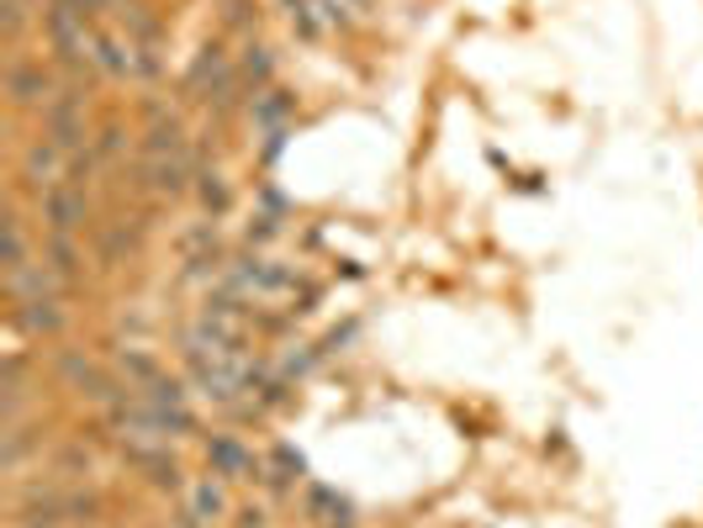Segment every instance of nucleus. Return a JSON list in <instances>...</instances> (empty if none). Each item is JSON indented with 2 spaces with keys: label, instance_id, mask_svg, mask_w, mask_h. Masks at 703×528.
I'll use <instances>...</instances> for the list:
<instances>
[{
  "label": "nucleus",
  "instance_id": "2",
  "mask_svg": "<svg viewBox=\"0 0 703 528\" xmlns=\"http://www.w3.org/2000/svg\"><path fill=\"white\" fill-rule=\"evenodd\" d=\"M43 138L74 154V148L91 144V122H85V96H80V80H64L59 96L43 106Z\"/></svg>",
  "mask_w": 703,
  "mask_h": 528
},
{
  "label": "nucleus",
  "instance_id": "21",
  "mask_svg": "<svg viewBox=\"0 0 703 528\" xmlns=\"http://www.w3.org/2000/svg\"><path fill=\"white\" fill-rule=\"evenodd\" d=\"M53 370H59V381L70 386V391H80V397H85V391L96 386V376H101V360H96V355H85V349H64Z\"/></svg>",
  "mask_w": 703,
  "mask_h": 528
},
{
  "label": "nucleus",
  "instance_id": "20",
  "mask_svg": "<svg viewBox=\"0 0 703 528\" xmlns=\"http://www.w3.org/2000/svg\"><path fill=\"white\" fill-rule=\"evenodd\" d=\"M196 201H201V212L212 217V222H218V217H228V207H233V191H228V175H222V169H196Z\"/></svg>",
  "mask_w": 703,
  "mask_h": 528
},
{
  "label": "nucleus",
  "instance_id": "18",
  "mask_svg": "<svg viewBox=\"0 0 703 528\" xmlns=\"http://www.w3.org/2000/svg\"><path fill=\"white\" fill-rule=\"evenodd\" d=\"M43 260H49V270H59L70 286L85 275V249H80L70 233H43Z\"/></svg>",
  "mask_w": 703,
  "mask_h": 528
},
{
  "label": "nucleus",
  "instance_id": "32",
  "mask_svg": "<svg viewBox=\"0 0 703 528\" xmlns=\"http://www.w3.org/2000/svg\"><path fill=\"white\" fill-rule=\"evenodd\" d=\"M313 11L323 17V27H339V32L355 27V0H313Z\"/></svg>",
  "mask_w": 703,
  "mask_h": 528
},
{
  "label": "nucleus",
  "instance_id": "9",
  "mask_svg": "<svg viewBox=\"0 0 703 528\" xmlns=\"http://www.w3.org/2000/svg\"><path fill=\"white\" fill-rule=\"evenodd\" d=\"M6 291H11V302H32V296H64L70 281H64L59 270H49V260L38 254L27 270H11V275H6Z\"/></svg>",
  "mask_w": 703,
  "mask_h": 528
},
{
  "label": "nucleus",
  "instance_id": "8",
  "mask_svg": "<svg viewBox=\"0 0 703 528\" xmlns=\"http://www.w3.org/2000/svg\"><path fill=\"white\" fill-rule=\"evenodd\" d=\"M64 175H70V154L53 144V138H32L22 148V180L38 196L49 191V186H64Z\"/></svg>",
  "mask_w": 703,
  "mask_h": 528
},
{
  "label": "nucleus",
  "instance_id": "13",
  "mask_svg": "<svg viewBox=\"0 0 703 528\" xmlns=\"http://www.w3.org/2000/svg\"><path fill=\"white\" fill-rule=\"evenodd\" d=\"M239 74H243V96L249 101L260 96V91H270V80H275V53H270V43L249 38L239 53Z\"/></svg>",
  "mask_w": 703,
  "mask_h": 528
},
{
  "label": "nucleus",
  "instance_id": "27",
  "mask_svg": "<svg viewBox=\"0 0 703 528\" xmlns=\"http://www.w3.org/2000/svg\"><path fill=\"white\" fill-rule=\"evenodd\" d=\"M222 27L254 38L260 32V0H222Z\"/></svg>",
  "mask_w": 703,
  "mask_h": 528
},
{
  "label": "nucleus",
  "instance_id": "14",
  "mask_svg": "<svg viewBox=\"0 0 703 528\" xmlns=\"http://www.w3.org/2000/svg\"><path fill=\"white\" fill-rule=\"evenodd\" d=\"M292 112H296V96L281 91V85H270V91H260V96L249 101V122H254L260 133H281V127L292 122Z\"/></svg>",
  "mask_w": 703,
  "mask_h": 528
},
{
  "label": "nucleus",
  "instance_id": "37",
  "mask_svg": "<svg viewBox=\"0 0 703 528\" xmlns=\"http://www.w3.org/2000/svg\"><path fill=\"white\" fill-rule=\"evenodd\" d=\"M64 6H74V11H85L91 22H96V11H106V0H64Z\"/></svg>",
  "mask_w": 703,
  "mask_h": 528
},
{
  "label": "nucleus",
  "instance_id": "35",
  "mask_svg": "<svg viewBox=\"0 0 703 528\" xmlns=\"http://www.w3.org/2000/svg\"><path fill=\"white\" fill-rule=\"evenodd\" d=\"M233 518H239V528H265V507H260V503H243Z\"/></svg>",
  "mask_w": 703,
  "mask_h": 528
},
{
  "label": "nucleus",
  "instance_id": "25",
  "mask_svg": "<svg viewBox=\"0 0 703 528\" xmlns=\"http://www.w3.org/2000/svg\"><path fill=\"white\" fill-rule=\"evenodd\" d=\"M49 471L59 481H74V486H80V481L91 476V450H85V444H64V450H53Z\"/></svg>",
  "mask_w": 703,
  "mask_h": 528
},
{
  "label": "nucleus",
  "instance_id": "22",
  "mask_svg": "<svg viewBox=\"0 0 703 528\" xmlns=\"http://www.w3.org/2000/svg\"><path fill=\"white\" fill-rule=\"evenodd\" d=\"M122 27H127V43H138V49H159L165 43V27H159V17L148 11L144 0L122 11Z\"/></svg>",
  "mask_w": 703,
  "mask_h": 528
},
{
  "label": "nucleus",
  "instance_id": "12",
  "mask_svg": "<svg viewBox=\"0 0 703 528\" xmlns=\"http://www.w3.org/2000/svg\"><path fill=\"white\" fill-rule=\"evenodd\" d=\"M133 43L127 38H117V32H91V70L106 74V80H133Z\"/></svg>",
  "mask_w": 703,
  "mask_h": 528
},
{
  "label": "nucleus",
  "instance_id": "23",
  "mask_svg": "<svg viewBox=\"0 0 703 528\" xmlns=\"http://www.w3.org/2000/svg\"><path fill=\"white\" fill-rule=\"evenodd\" d=\"M32 264V239H27V217L11 207L6 212V275L11 270H27Z\"/></svg>",
  "mask_w": 703,
  "mask_h": 528
},
{
  "label": "nucleus",
  "instance_id": "26",
  "mask_svg": "<svg viewBox=\"0 0 703 528\" xmlns=\"http://www.w3.org/2000/svg\"><path fill=\"white\" fill-rule=\"evenodd\" d=\"M27 27H32L27 0H0V38H6V49H17V43H22Z\"/></svg>",
  "mask_w": 703,
  "mask_h": 528
},
{
  "label": "nucleus",
  "instance_id": "34",
  "mask_svg": "<svg viewBox=\"0 0 703 528\" xmlns=\"http://www.w3.org/2000/svg\"><path fill=\"white\" fill-rule=\"evenodd\" d=\"M133 53H138V59H133V80H159V74H165L159 49H138V43H133Z\"/></svg>",
  "mask_w": 703,
  "mask_h": 528
},
{
  "label": "nucleus",
  "instance_id": "11",
  "mask_svg": "<svg viewBox=\"0 0 703 528\" xmlns=\"http://www.w3.org/2000/svg\"><path fill=\"white\" fill-rule=\"evenodd\" d=\"M186 513H191L201 528H212L233 513V497H228V486H222L218 476H201V481L186 486Z\"/></svg>",
  "mask_w": 703,
  "mask_h": 528
},
{
  "label": "nucleus",
  "instance_id": "10",
  "mask_svg": "<svg viewBox=\"0 0 703 528\" xmlns=\"http://www.w3.org/2000/svg\"><path fill=\"white\" fill-rule=\"evenodd\" d=\"M27 355L22 349H11L6 360H0V423H22L27 418Z\"/></svg>",
  "mask_w": 703,
  "mask_h": 528
},
{
  "label": "nucleus",
  "instance_id": "38",
  "mask_svg": "<svg viewBox=\"0 0 703 528\" xmlns=\"http://www.w3.org/2000/svg\"><path fill=\"white\" fill-rule=\"evenodd\" d=\"M260 201H265V207H270V217H275V212H281V207H286V196L275 191V186H265V191H260Z\"/></svg>",
  "mask_w": 703,
  "mask_h": 528
},
{
  "label": "nucleus",
  "instance_id": "16",
  "mask_svg": "<svg viewBox=\"0 0 703 528\" xmlns=\"http://www.w3.org/2000/svg\"><path fill=\"white\" fill-rule=\"evenodd\" d=\"M180 154H191V138H186L180 117L148 122V133H144V159H180Z\"/></svg>",
  "mask_w": 703,
  "mask_h": 528
},
{
  "label": "nucleus",
  "instance_id": "36",
  "mask_svg": "<svg viewBox=\"0 0 703 528\" xmlns=\"http://www.w3.org/2000/svg\"><path fill=\"white\" fill-rule=\"evenodd\" d=\"M286 138H292L286 127H281V133H265V165H275V159H281V148H286Z\"/></svg>",
  "mask_w": 703,
  "mask_h": 528
},
{
  "label": "nucleus",
  "instance_id": "19",
  "mask_svg": "<svg viewBox=\"0 0 703 528\" xmlns=\"http://www.w3.org/2000/svg\"><path fill=\"white\" fill-rule=\"evenodd\" d=\"M117 376L127 386H138V391H144V386H154L159 376H165V365L154 360L144 344H122V349H117Z\"/></svg>",
  "mask_w": 703,
  "mask_h": 528
},
{
  "label": "nucleus",
  "instance_id": "5",
  "mask_svg": "<svg viewBox=\"0 0 703 528\" xmlns=\"http://www.w3.org/2000/svg\"><path fill=\"white\" fill-rule=\"evenodd\" d=\"M11 328L27 338H59L70 328V307L64 296H32V302H11Z\"/></svg>",
  "mask_w": 703,
  "mask_h": 528
},
{
  "label": "nucleus",
  "instance_id": "28",
  "mask_svg": "<svg viewBox=\"0 0 703 528\" xmlns=\"http://www.w3.org/2000/svg\"><path fill=\"white\" fill-rule=\"evenodd\" d=\"M101 175V154L96 144H85V148H74L70 154V175H64V186H80V191H91V180Z\"/></svg>",
  "mask_w": 703,
  "mask_h": 528
},
{
  "label": "nucleus",
  "instance_id": "40",
  "mask_svg": "<svg viewBox=\"0 0 703 528\" xmlns=\"http://www.w3.org/2000/svg\"><path fill=\"white\" fill-rule=\"evenodd\" d=\"M127 6H138V0H106V11H117V17L127 11Z\"/></svg>",
  "mask_w": 703,
  "mask_h": 528
},
{
  "label": "nucleus",
  "instance_id": "17",
  "mask_svg": "<svg viewBox=\"0 0 703 528\" xmlns=\"http://www.w3.org/2000/svg\"><path fill=\"white\" fill-rule=\"evenodd\" d=\"M59 513H64V524H74V528H96L101 513H106V497H101L96 486H64Z\"/></svg>",
  "mask_w": 703,
  "mask_h": 528
},
{
  "label": "nucleus",
  "instance_id": "41",
  "mask_svg": "<svg viewBox=\"0 0 703 528\" xmlns=\"http://www.w3.org/2000/svg\"><path fill=\"white\" fill-rule=\"evenodd\" d=\"M355 6H365V0H355Z\"/></svg>",
  "mask_w": 703,
  "mask_h": 528
},
{
  "label": "nucleus",
  "instance_id": "4",
  "mask_svg": "<svg viewBox=\"0 0 703 528\" xmlns=\"http://www.w3.org/2000/svg\"><path fill=\"white\" fill-rule=\"evenodd\" d=\"M38 217H43V228L49 233H85V222H91V191H80V186H49V191L38 196Z\"/></svg>",
  "mask_w": 703,
  "mask_h": 528
},
{
  "label": "nucleus",
  "instance_id": "7",
  "mask_svg": "<svg viewBox=\"0 0 703 528\" xmlns=\"http://www.w3.org/2000/svg\"><path fill=\"white\" fill-rule=\"evenodd\" d=\"M207 465H212V476H222V481H260V471H265L239 433H212V439H207Z\"/></svg>",
  "mask_w": 703,
  "mask_h": 528
},
{
  "label": "nucleus",
  "instance_id": "30",
  "mask_svg": "<svg viewBox=\"0 0 703 528\" xmlns=\"http://www.w3.org/2000/svg\"><path fill=\"white\" fill-rule=\"evenodd\" d=\"M91 144H96L101 165H122V159H127V127H122V122H106Z\"/></svg>",
  "mask_w": 703,
  "mask_h": 528
},
{
  "label": "nucleus",
  "instance_id": "1",
  "mask_svg": "<svg viewBox=\"0 0 703 528\" xmlns=\"http://www.w3.org/2000/svg\"><path fill=\"white\" fill-rule=\"evenodd\" d=\"M43 32H49V49L59 53V64H64L70 74L91 64V32H96V22H91L85 11H74V6H64V0H49Z\"/></svg>",
  "mask_w": 703,
  "mask_h": 528
},
{
  "label": "nucleus",
  "instance_id": "15",
  "mask_svg": "<svg viewBox=\"0 0 703 528\" xmlns=\"http://www.w3.org/2000/svg\"><path fill=\"white\" fill-rule=\"evenodd\" d=\"M32 450H43V433L27 429V418L22 423H6V433H0V471L17 476L27 460H32Z\"/></svg>",
  "mask_w": 703,
  "mask_h": 528
},
{
  "label": "nucleus",
  "instance_id": "24",
  "mask_svg": "<svg viewBox=\"0 0 703 528\" xmlns=\"http://www.w3.org/2000/svg\"><path fill=\"white\" fill-rule=\"evenodd\" d=\"M144 402L159 412H180L186 402H191V386L180 381V376H159L154 386H144Z\"/></svg>",
  "mask_w": 703,
  "mask_h": 528
},
{
  "label": "nucleus",
  "instance_id": "39",
  "mask_svg": "<svg viewBox=\"0 0 703 528\" xmlns=\"http://www.w3.org/2000/svg\"><path fill=\"white\" fill-rule=\"evenodd\" d=\"M275 6H281V11H286V17H302V11H307V6H313V0H275Z\"/></svg>",
  "mask_w": 703,
  "mask_h": 528
},
{
  "label": "nucleus",
  "instance_id": "29",
  "mask_svg": "<svg viewBox=\"0 0 703 528\" xmlns=\"http://www.w3.org/2000/svg\"><path fill=\"white\" fill-rule=\"evenodd\" d=\"M138 249V228H127V222H112L106 233H101V260L117 264L122 254H133Z\"/></svg>",
  "mask_w": 703,
  "mask_h": 528
},
{
  "label": "nucleus",
  "instance_id": "6",
  "mask_svg": "<svg viewBox=\"0 0 703 528\" xmlns=\"http://www.w3.org/2000/svg\"><path fill=\"white\" fill-rule=\"evenodd\" d=\"M138 186L154 191L159 201H175V196L196 191V159L180 154V159H138Z\"/></svg>",
  "mask_w": 703,
  "mask_h": 528
},
{
  "label": "nucleus",
  "instance_id": "33",
  "mask_svg": "<svg viewBox=\"0 0 703 528\" xmlns=\"http://www.w3.org/2000/svg\"><path fill=\"white\" fill-rule=\"evenodd\" d=\"M17 528H64V513L59 507H17Z\"/></svg>",
  "mask_w": 703,
  "mask_h": 528
},
{
  "label": "nucleus",
  "instance_id": "31",
  "mask_svg": "<svg viewBox=\"0 0 703 528\" xmlns=\"http://www.w3.org/2000/svg\"><path fill=\"white\" fill-rule=\"evenodd\" d=\"M275 239H281V217H270V212L249 217V228H243V243H249V249H265V243H275Z\"/></svg>",
  "mask_w": 703,
  "mask_h": 528
},
{
  "label": "nucleus",
  "instance_id": "3",
  "mask_svg": "<svg viewBox=\"0 0 703 528\" xmlns=\"http://www.w3.org/2000/svg\"><path fill=\"white\" fill-rule=\"evenodd\" d=\"M53 96H59V80H53L49 64L22 59V53L6 59V101H11L17 112H43Z\"/></svg>",
  "mask_w": 703,
  "mask_h": 528
}]
</instances>
